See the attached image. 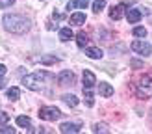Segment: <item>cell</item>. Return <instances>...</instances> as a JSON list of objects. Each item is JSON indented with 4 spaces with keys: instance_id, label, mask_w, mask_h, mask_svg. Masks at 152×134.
<instances>
[{
    "instance_id": "12",
    "label": "cell",
    "mask_w": 152,
    "mask_h": 134,
    "mask_svg": "<svg viewBox=\"0 0 152 134\" xmlns=\"http://www.w3.org/2000/svg\"><path fill=\"white\" fill-rule=\"evenodd\" d=\"M98 93L102 97H111L113 95V88L110 84H106V82H102V84H98Z\"/></svg>"
},
{
    "instance_id": "13",
    "label": "cell",
    "mask_w": 152,
    "mask_h": 134,
    "mask_svg": "<svg viewBox=\"0 0 152 134\" xmlns=\"http://www.w3.org/2000/svg\"><path fill=\"white\" fill-rule=\"evenodd\" d=\"M83 22H86V13H72V15H71V24L82 26Z\"/></svg>"
},
{
    "instance_id": "24",
    "label": "cell",
    "mask_w": 152,
    "mask_h": 134,
    "mask_svg": "<svg viewBox=\"0 0 152 134\" xmlns=\"http://www.w3.org/2000/svg\"><path fill=\"white\" fill-rule=\"evenodd\" d=\"M93 132H110V129H108V125H104V123H98L95 129H93Z\"/></svg>"
},
{
    "instance_id": "29",
    "label": "cell",
    "mask_w": 152,
    "mask_h": 134,
    "mask_svg": "<svg viewBox=\"0 0 152 134\" xmlns=\"http://www.w3.org/2000/svg\"><path fill=\"white\" fill-rule=\"evenodd\" d=\"M4 74H6V65L0 63V77H4Z\"/></svg>"
},
{
    "instance_id": "1",
    "label": "cell",
    "mask_w": 152,
    "mask_h": 134,
    "mask_svg": "<svg viewBox=\"0 0 152 134\" xmlns=\"http://www.w3.org/2000/svg\"><path fill=\"white\" fill-rule=\"evenodd\" d=\"M2 24L7 32L11 34H26L30 28H32V22L30 19L22 17V15H17V13H10V15H4L2 17Z\"/></svg>"
},
{
    "instance_id": "3",
    "label": "cell",
    "mask_w": 152,
    "mask_h": 134,
    "mask_svg": "<svg viewBox=\"0 0 152 134\" xmlns=\"http://www.w3.org/2000/svg\"><path fill=\"white\" fill-rule=\"evenodd\" d=\"M45 74L43 71H39V73H32V74H26L24 78H22V84H24L28 89H34V91H39V89L43 88V84H45Z\"/></svg>"
},
{
    "instance_id": "27",
    "label": "cell",
    "mask_w": 152,
    "mask_h": 134,
    "mask_svg": "<svg viewBox=\"0 0 152 134\" xmlns=\"http://www.w3.org/2000/svg\"><path fill=\"white\" fill-rule=\"evenodd\" d=\"M54 17H56V19H61V21H63V19H65V15H63L61 11H54Z\"/></svg>"
},
{
    "instance_id": "23",
    "label": "cell",
    "mask_w": 152,
    "mask_h": 134,
    "mask_svg": "<svg viewBox=\"0 0 152 134\" xmlns=\"http://www.w3.org/2000/svg\"><path fill=\"white\" fill-rule=\"evenodd\" d=\"M0 134H17V129H11V127H2V125H0Z\"/></svg>"
},
{
    "instance_id": "30",
    "label": "cell",
    "mask_w": 152,
    "mask_h": 134,
    "mask_svg": "<svg viewBox=\"0 0 152 134\" xmlns=\"http://www.w3.org/2000/svg\"><path fill=\"white\" fill-rule=\"evenodd\" d=\"M2 88H4V78L0 77V89H2Z\"/></svg>"
},
{
    "instance_id": "15",
    "label": "cell",
    "mask_w": 152,
    "mask_h": 134,
    "mask_svg": "<svg viewBox=\"0 0 152 134\" xmlns=\"http://www.w3.org/2000/svg\"><path fill=\"white\" fill-rule=\"evenodd\" d=\"M86 54H87L89 58H93V60H100L104 52H102L100 49H96V47H89V49L86 50Z\"/></svg>"
},
{
    "instance_id": "7",
    "label": "cell",
    "mask_w": 152,
    "mask_h": 134,
    "mask_svg": "<svg viewBox=\"0 0 152 134\" xmlns=\"http://www.w3.org/2000/svg\"><path fill=\"white\" fill-rule=\"evenodd\" d=\"M141 17H143V13L139 10H135V7H130V10L126 11V19H128L130 24H137V22L141 21Z\"/></svg>"
},
{
    "instance_id": "11",
    "label": "cell",
    "mask_w": 152,
    "mask_h": 134,
    "mask_svg": "<svg viewBox=\"0 0 152 134\" xmlns=\"http://www.w3.org/2000/svg\"><path fill=\"white\" fill-rule=\"evenodd\" d=\"M61 101L65 102V104H69V106L71 108H76V106H78V97H76V95H71V93H67V95H63L61 97Z\"/></svg>"
},
{
    "instance_id": "28",
    "label": "cell",
    "mask_w": 152,
    "mask_h": 134,
    "mask_svg": "<svg viewBox=\"0 0 152 134\" xmlns=\"http://www.w3.org/2000/svg\"><path fill=\"white\" fill-rule=\"evenodd\" d=\"M132 67H143V63L139 60H132Z\"/></svg>"
},
{
    "instance_id": "22",
    "label": "cell",
    "mask_w": 152,
    "mask_h": 134,
    "mask_svg": "<svg viewBox=\"0 0 152 134\" xmlns=\"http://www.w3.org/2000/svg\"><path fill=\"white\" fill-rule=\"evenodd\" d=\"M134 35H135V37H145V35H147V28L135 26V28H134Z\"/></svg>"
},
{
    "instance_id": "2",
    "label": "cell",
    "mask_w": 152,
    "mask_h": 134,
    "mask_svg": "<svg viewBox=\"0 0 152 134\" xmlns=\"http://www.w3.org/2000/svg\"><path fill=\"white\" fill-rule=\"evenodd\" d=\"M135 95L139 99H148L152 97V74H143L135 84Z\"/></svg>"
},
{
    "instance_id": "21",
    "label": "cell",
    "mask_w": 152,
    "mask_h": 134,
    "mask_svg": "<svg viewBox=\"0 0 152 134\" xmlns=\"http://www.w3.org/2000/svg\"><path fill=\"white\" fill-rule=\"evenodd\" d=\"M39 62H43V63H58L59 58H56V56H43V58H39Z\"/></svg>"
},
{
    "instance_id": "9",
    "label": "cell",
    "mask_w": 152,
    "mask_h": 134,
    "mask_svg": "<svg viewBox=\"0 0 152 134\" xmlns=\"http://www.w3.org/2000/svg\"><path fill=\"white\" fill-rule=\"evenodd\" d=\"M91 0H69V4H67V10H78V7H87Z\"/></svg>"
},
{
    "instance_id": "20",
    "label": "cell",
    "mask_w": 152,
    "mask_h": 134,
    "mask_svg": "<svg viewBox=\"0 0 152 134\" xmlns=\"http://www.w3.org/2000/svg\"><path fill=\"white\" fill-rule=\"evenodd\" d=\"M104 7H106V0H95V2H93V11H95V13L102 11Z\"/></svg>"
},
{
    "instance_id": "16",
    "label": "cell",
    "mask_w": 152,
    "mask_h": 134,
    "mask_svg": "<svg viewBox=\"0 0 152 134\" xmlns=\"http://www.w3.org/2000/svg\"><path fill=\"white\" fill-rule=\"evenodd\" d=\"M59 39L61 41H71L72 39V30L71 28H59Z\"/></svg>"
},
{
    "instance_id": "8",
    "label": "cell",
    "mask_w": 152,
    "mask_h": 134,
    "mask_svg": "<svg viewBox=\"0 0 152 134\" xmlns=\"http://www.w3.org/2000/svg\"><path fill=\"white\" fill-rule=\"evenodd\" d=\"M80 127H82L80 121H76V123H61L59 130L61 132H80Z\"/></svg>"
},
{
    "instance_id": "18",
    "label": "cell",
    "mask_w": 152,
    "mask_h": 134,
    "mask_svg": "<svg viewBox=\"0 0 152 134\" xmlns=\"http://www.w3.org/2000/svg\"><path fill=\"white\" fill-rule=\"evenodd\" d=\"M19 97H20V89L17 86H13V88L7 89V99H10V101H17Z\"/></svg>"
},
{
    "instance_id": "4",
    "label": "cell",
    "mask_w": 152,
    "mask_h": 134,
    "mask_svg": "<svg viewBox=\"0 0 152 134\" xmlns=\"http://www.w3.org/2000/svg\"><path fill=\"white\" fill-rule=\"evenodd\" d=\"M39 117L41 119H47V121H56V119L61 117V112L56 106H45L39 110Z\"/></svg>"
},
{
    "instance_id": "26",
    "label": "cell",
    "mask_w": 152,
    "mask_h": 134,
    "mask_svg": "<svg viewBox=\"0 0 152 134\" xmlns=\"http://www.w3.org/2000/svg\"><path fill=\"white\" fill-rule=\"evenodd\" d=\"M7 119H10V116H7V114H4V112H0V125L7 123Z\"/></svg>"
},
{
    "instance_id": "10",
    "label": "cell",
    "mask_w": 152,
    "mask_h": 134,
    "mask_svg": "<svg viewBox=\"0 0 152 134\" xmlns=\"http://www.w3.org/2000/svg\"><path fill=\"white\" fill-rule=\"evenodd\" d=\"M123 11H124V6L121 4V6H113L111 10H110V17L113 21H119L121 17H123Z\"/></svg>"
},
{
    "instance_id": "5",
    "label": "cell",
    "mask_w": 152,
    "mask_h": 134,
    "mask_svg": "<svg viewBox=\"0 0 152 134\" xmlns=\"http://www.w3.org/2000/svg\"><path fill=\"white\" fill-rule=\"evenodd\" d=\"M132 49L137 52V54H141V56H150V52H152L150 43L143 41V39H135V41L132 43Z\"/></svg>"
},
{
    "instance_id": "14",
    "label": "cell",
    "mask_w": 152,
    "mask_h": 134,
    "mask_svg": "<svg viewBox=\"0 0 152 134\" xmlns=\"http://www.w3.org/2000/svg\"><path fill=\"white\" fill-rule=\"evenodd\" d=\"M83 84H86V86H91V88H93V84H96V77H95L91 71H87V69L83 71Z\"/></svg>"
},
{
    "instance_id": "25",
    "label": "cell",
    "mask_w": 152,
    "mask_h": 134,
    "mask_svg": "<svg viewBox=\"0 0 152 134\" xmlns=\"http://www.w3.org/2000/svg\"><path fill=\"white\" fill-rule=\"evenodd\" d=\"M15 0H0V7H7V6H13Z\"/></svg>"
},
{
    "instance_id": "6",
    "label": "cell",
    "mask_w": 152,
    "mask_h": 134,
    "mask_svg": "<svg viewBox=\"0 0 152 134\" xmlns=\"http://www.w3.org/2000/svg\"><path fill=\"white\" fill-rule=\"evenodd\" d=\"M58 80H59L61 86H72V84H76V74L72 71H69V69H65V71L59 73Z\"/></svg>"
},
{
    "instance_id": "19",
    "label": "cell",
    "mask_w": 152,
    "mask_h": 134,
    "mask_svg": "<svg viewBox=\"0 0 152 134\" xmlns=\"http://www.w3.org/2000/svg\"><path fill=\"white\" fill-rule=\"evenodd\" d=\"M76 43H78L80 47H86V45L89 43V35H87V34H83V32L78 34V35H76Z\"/></svg>"
},
{
    "instance_id": "17",
    "label": "cell",
    "mask_w": 152,
    "mask_h": 134,
    "mask_svg": "<svg viewBox=\"0 0 152 134\" xmlns=\"http://www.w3.org/2000/svg\"><path fill=\"white\" fill-rule=\"evenodd\" d=\"M17 125L22 127V129H30V127H32V119L26 117V116H19L17 117Z\"/></svg>"
}]
</instances>
